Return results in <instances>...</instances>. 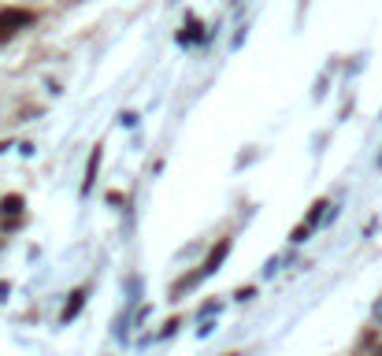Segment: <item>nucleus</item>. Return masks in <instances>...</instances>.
I'll list each match as a JSON object with an SVG mask.
<instances>
[{"label":"nucleus","mask_w":382,"mask_h":356,"mask_svg":"<svg viewBox=\"0 0 382 356\" xmlns=\"http://www.w3.org/2000/svg\"><path fill=\"white\" fill-rule=\"evenodd\" d=\"M8 294H11V286H8V282H0V301H8Z\"/></svg>","instance_id":"nucleus-10"},{"label":"nucleus","mask_w":382,"mask_h":356,"mask_svg":"<svg viewBox=\"0 0 382 356\" xmlns=\"http://www.w3.org/2000/svg\"><path fill=\"white\" fill-rule=\"evenodd\" d=\"M86 297H89V286H78L74 294H71V301H67V305H63V315H60V319H63V323H67V319H74V315L82 312Z\"/></svg>","instance_id":"nucleus-3"},{"label":"nucleus","mask_w":382,"mask_h":356,"mask_svg":"<svg viewBox=\"0 0 382 356\" xmlns=\"http://www.w3.org/2000/svg\"><path fill=\"white\" fill-rule=\"evenodd\" d=\"M97 167H100V145L89 152V164H86V178H82V193L93 190V178H97Z\"/></svg>","instance_id":"nucleus-5"},{"label":"nucleus","mask_w":382,"mask_h":356,"mask_svg":"<svg viewBox=\"0 0 382 356\" xmlns=\"http://www.w3.org/2000/svg\"><path fill=\"white\" fill-rule=\"evenodd\" d=\"M308 234H312V227L308 223H301V227H294V234H289V242H305Z\"/></svg>","instance_id":"nucleus-8"},{"label":"nucleus","mask_w":382,"mask_h":356,"mask_svg":"<svg viewBox=\"0 0 382 356\" xmlns=\"http://www.w3.org/2000/svg\"><path fill=\"white\" fill-rule=\"evenodd\" d=\"M30 22H37V15H34L30 8H4V11H0V41L15 37V34L26 30Z\"/></svg>","instance_id":"nucleus-1"},{"label":"nucleus","mask_w":382,"mask_h":356,"mask_svg":"<svg viewBox=\"0 0 382 356\" xmlns=\"http://www.w3.org/2000/svg\"><path fill=\"white\" fill-rule=\"evenodd\" d=\"M227 253H230V237H223V242L212 249V253L204 256V263H201V271H197V275H201V279H208L212 271H219V263L227 260Z\"/></svg>","instance_id":"nucleus-2"},{"label":"nucleus","mask_w":382,"mask_h":356,"mask_svg":"<svg viewBox=\"0 0 382 356\" xmlns=\"http://www.w3.org/2000/svg\"><path fill=\"white\" fill-rule=\"evenodd\" d=\"M327 208H331V201H315V204H312V212H308V227H315V223L327 216Z\"/></svg>","instance_id":"nucleus-7"},{"label":"nucleus","mask_w":382,"mask_h":356,"mask_svg":"<svg viewBox=\"0 0 382 356\" xmlns=\"http://www.w3.org/2000/svg\"><path fill=\"white\" fill-rule=\"evenodd\" d=\"M4 149H8V145H4V141H0V152H4Z\"/></svg>","instance_id":"nucleus-11"},{"label":"nucleus","mask_w":382,"mask_h":356,"mask_svg":"<svg viewBox=\"0 0 382 356\" xmlns=\"http://www.w3.org/2000/svg\"><path fill=\"white\" fill-rule=\"evenodd\" d=\"M378 167H382V156H378Z\"/></svg>","instance_id":"nucleus-14"},{"label":"nucleus","mask_w":382,"mask_h":356,"mask_svg":"<svg viewBox=\"0 0 382 356\" xmlns=\"http://www.w3.org/2000/svg\"><path fill=\"white\" fill-rule=\"evenodd\" d=\"M201 37H204V34H201V22H197V19H190L186 26H182L178 41H182V45H193V41H201Z\"/></svg>","instance_id":"nucleus-6"},{"label":"nucleus","mask_w":382,"mask_h":356,"mask_svg":"<svg viewBox=\"0 0 382 356\" xmlns=\"http://www.w3.org/2000/svg\"><path fill=\"white\" fill-rule=\"evenodd\" d=\"M22 204H26V201H22L19 193H8L4 201H0V216H4V223H8V216L19 219V216H22Z\"/></svg>","instance_id":"nucleus-4"},{"label":"nucleus","mask_w":382,"mask_h":356,"mask_svg":"<svg viewBox=\"0 0 382 356\" xmlns=\"http://www.w3.org/2000/svg\"><path fill=\"white\" fill-rule=\"evenodd\" d=\"M375 356H382V345H378V349H375Z\"/></svg>","instance_id":"nucleus-12"},{"label":"nucleus","mask_w":382,"mask_h":356,"mask_svg":"<svg viewBox=\"0 0 382 356\" xmlns=\"http://www.w3.org/2000/svg\"><path fill=\"white\" fill-rule=\"evenodd\" d=\"M227 356H242V352H227Z\"/></svg>","instance_id":"nucleus-13"},{"label":"nucleus","mask_w":382,"mask_h":356,"mask_svg":"<svg viewBox=\"0 0 382 356\" xmlns=\"http://www.w3.org/2000/svg\"><path fill=\"white\" fill-rule=\"evenodd\" d=\"M371 323H375V331H382V297L375 301V308H371Z\"/></svg>","instance_id":"nucleus-9"}]
</instances>
